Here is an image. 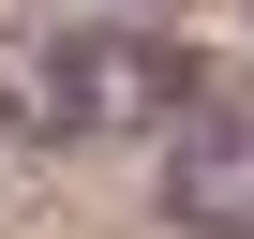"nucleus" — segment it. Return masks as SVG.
Instances as JSON below:
<instances>
[{
    "label": "nucleus",
    "mask_w": 254,
    "mask_h": 239,
    "mask_svg": "<svg viewBox=\"0 0 254 239\" xmlns=\"http://www.w3.org/2000/svg\"><path fill=\"white\" fill-rule=\"evenodd\" d=\"M165 224L254 239V90H194V120L165 135Z\"/></svg>",
    "instance_id": "f03ea898"
},
{
    "label": "nucleus",
    "mask_w": 254,
    "mask_h": 239,
    "mask_svg": "<svg viewBox=\"0 0 254 239\" xmlns=\"http://www.w3.org/2000/svg\"><path fill=\"white\" fill-rule=\"evenodd\" d=\"M180 120V60L150 30H0V135L90 150V135H150Z\"/></svg>",
    "instance_id": "f257e3e1"
}]
</instances>
